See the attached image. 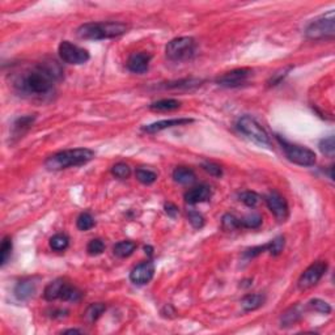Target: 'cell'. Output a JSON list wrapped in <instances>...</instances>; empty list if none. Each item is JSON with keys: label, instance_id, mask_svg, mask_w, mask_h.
<instances>
[{"label": "cell", "instance_id": "obj_1", "mask_svg": "<svg viewBox=\"0 0 335 335\" xmlns=\"http://www.w3.org/2000/svg\"><path fill=\"white\" fill-rule=\"evenodd\" d=\"M63 75L57 62H45L22 71L15 79V88L25 96L42 97L51 93L55 82Z\"/></svg>", "mask_w": 335, "mask_h": 335}, {"label": "cell", "instance_id": "obj_33", "mask_svg": "<svg viewBox=\"0 0 335 335\" xmlns=\"http://www.w3.org/2000/svg\"><path fill=\"white\" fill-rule=\"evenodd\" d=\"M309 306H311L312 309H314L316 312H318V313H322V314L331 313V306H330L326 301H323V300L321 299L311 300V301H309Z\"/></svg>", "mask_w": 335, "mask_h": 335}, {"label": "cell", "instance_id": "obj_24", "mask_svg": "<svg viewBox=\"0 0 335 335\" xmlns=\"http://www.w3.org/2000/svg\"><path fill=\"white\" fill-rule=\"evenodd\" d=\"M34 119H36V115H27V117L18 118L13 124V133L16 135H22L34 123Z\"/></svg>", "mask_w": 335, "mask_h": 335}, {"label": "cell", "instance_id": "obj_6", "mask_svg": "<svg viewBox=\"0 0 335 335\" xmlns=\"http://www.w3.org/2000/svg\"><path fill=\"white\" fill-rule=\"evenodd\" d=\"M278 140L281 144V148L284 149V153H286L287 159L292 161L293 164L301 166H313L316 164V160H317L316 157L317 156L312 149L302 147V145L291 144L287 140L281 139L280 136H278Z\"/></svg>", "mask_w": 335, "mask_h": 335}, {"label": "cell", "instance_id": "obj_8", "mask_svg": "<svg viewBox=\"0 0 335 335\" xmlns=\"http://www.w3.org/2000/svg\"><path fill=\"white\" fill-rule=\"evenodd\" d=\"M59 57L64 63L68 64H84L89 61V53L85 48L80 47L78 45H73L70 41H63L58 48Z\"/></svg>", "mask_w": 335, "mask_h": 335}, {"label": "cell", "instance_id": "obj_23", "mask_svg": "<svg viewBox=\"0 0 335 335\" xmlns=\"http://www.w3.org/2000/svg\"><path fill=\"white\" fill-rule=\"evenodd\" d=\"M135 249H136L135 242L121 241L114 245V248H113V253H114V255H117V257H119V258H127V257H130L131 254L135 251Z\"/></svg>", "mask_w": 335, "mask_h": 335}, {"label": "cell", "instance_id": "obj_2", "mask_svg": "<svg viewBox=\"0 0 335 335\" xmlns=\"http://www.w3.org/2000/svg\"><path fill=\"white\" fill-rule=\"evenodd\" d=\"M128 31V25L118 21H104V22H87L78 28L76 34L82 39H92V41H100V39L117 38L123 36Z\"/></svg>", "mask_w": 335, "mask_h": 335}, {"label": "cell", "instance_id": "obj_26", "mask_svg": "<svg viewBox=\"0 0 335 335\" xmlns=\"http://www.w3.org/2000/svg\"><path fill=\"white\" fill-rule=\"evenodd\" d=\"M136 179L143 185H152L157 179V174L153 170L144 169V168H139L135 172Z\"/></svg>", "mask_w": 335, "mask_h": 335}, {"label": "cell", "instance_id": "obj_38", "mask_svg": "<svg viewBox=\"0 0 335 335\" xmlns=\"http://www.w3.org/2000/svg\"><path fill=\"white\" fill-rule=\"evenodd\" d=\"M291 70H292V66L286 67V68H281V70H279L278 72H275L274 75L271 76V79H270V80H269V85H270V87H274V85H278L279 83H280L281 80H283V79L288 75V73H290Z\"/></svg>", "mask_w": 335, "mask_h": 335}, {"label": "cell", "instance_id": "obj_32", "mask_svg": "<svg viewBox=\"0 0 335 335\" xmlns=\"http://www.w3.org/2000/svg\"><path fill=\"white\" fill-rule=\"evenodd\" d=\"M221 224L225 230H235L240 228V219H237L235 215L232 214H225L221 219Z\"/></svg>", "mask_w": 335, "mask_h": 335}, {"label": "cell", "instance_id": "obj_25", "mask_svg": "<svg viewBox=\"0 0 335 335\" xmlns=\"http://www.w3.org/2000/svg\"><path fill=\"white\" fill-rule=\"evenodd\" d=\"M70 245V239L63 233H58L50 239V248L55 251H64Z\"/></svg>", "mask_w": 335, "mask_h": 335}, {"label": "cell", "instance_id": "obj_20", "mask_svg": "<svg viewBox=\"0 0 335 335\" xmlns=\"http://www.w3.org/2000/svg\"><path fill=\"white\" fill-rule=\"evenodd\" d=\"M173 178L177 184L181 185H190L195 181L196 175L194 173V170L189 169V168H185V166H178L175 168L174 172H173Z\"/></svg>", "mask_w": 335, "mask_h": 335}, {"label": "cell", "instance_id": "obj_7", "mask_svg": "<svg viewBox=\"0 0 335 335\" xmlns=\"http://www.w3.org/2000/svg\"><path fill=\"white\" fill-rule=\"evenodd\" d=\"M237 128L258 144L270 145V138L262 126L250 115H244L237 122Z\"/></svg>", "mask_w": 335, "mask_h": 335}, {"label": "cell", "instance_id": "obj_9", "mask_svg": "<svg viewBox=\"0 0 335 335\" xmlns=\"http://www.w3.org/2000/svg\"><path fill=\"white\" fill-rule=\"evenodd\" d=\"M327 270V262L326 261H317V262L312 263L308 269L305 270L300 276L299 281H297V287L301 291L309 290V288L314 287L318 281L322 279Z\"/></svg>", "mask_w": 335, "mask_h": 335}, {"label": "cell", "instance_id": "obj_31", "mask_svg": "<svg viewBox=\"0 0 335 335\" xmlns=\"http://www.w3.org/2000/svg\"><path fill=\"white\" fill-rule=\"evenodd\" d=\"M112 173L117 178L126 179L131 175V168L124 163H118L112 168Z\"/></svg>", "mask_w": 335, "mask_h": 335}, {"label": "cell", "instance_id": "obj_39", "mask_svg": "<svg viewBox=\"0 0 335 335\" xmlns=\"http://www.w3.org/2000/svg\"><path fill=\"white\" fill-rule=\"evenodd\" d=\"M202 168L207 173L214 175V177H221V175H223V169H221V166L218 165V164L209 163V161H207V163H203Z\"/></svg>", "mask_w": 335, "mask_h": 335}, {"label": "cell", "instance_id": "obj_22", "mask_svg": "<svg viewBox=\"0 0 335 335\" xmlns=\"http://www.w3.org/2000/svg\"><path fill=\"white\" fill-rule=\"evenodd\" d=\"M106 311L105 304L102 302H96V304H91L84 312V320L89 323L96 322L98 318L101 317V314Z\"/></svg>", "mask_w": 335, "mask_h": 335}, {"label": "cell", "instance_id": "obj_41", "mask_svg": "<svg viewBox=\"0 0 335 335\" xmlns=\"http://www.w3.org/2000/svg\"><path fill=\"white\" fill-rule=\"evenodd\" d=\"M64 334H75V332H79V334H82L83 330H78V329H68V330H64Z\"/></svg>", "mask_w": 335, "mask_h": 335}, {"label": "cell", "instance_id": "obj_12", "mask_svg": "<svg viewBox=\"0 0 335 335\" xmlns=\"http://www.w3.org/2000/svg\"><path fill=\"white\" fill-rule=\"evenodd\" d=\"M153 275L154 265L151 261H148V262L139 263V265L134 267L133 271L130 272V280L134 284H138V286H144V284L149 283L152 280Z\"/></svg>", "mask_w": 335, "mask_h": 335}, {"label": "cell", "instance_id": "obj_18", "mask_svg": "<svg viewBox=\"0 0 335 335\" xmlns=\"http://www.w3.org/2000/svg\"><path fill=\"white\" fill-rule=\"evenodd\" d=\"M302 316V309L300 305H295V306H291L290 309H287V311L284 312L283 314H281V318H280V326L281 327H288V326H292V325H295V323L297 322V321L301 318Z\"/></svg>", "mask_w": 335, "mask_h": 335}, {"label": "cell", "instance_id": "obj_28", "mask_svg": "<svg viewBox=\"0 0 335 335\" xmlns=\"http://www.w3.org/2000/svg\"><path fill=\"white\" fill-rule=\"evenodd\" d=\"M11 253H12V239L7 236L3 239L2 246H0V265H6L7 261L11 257Z\"/></svg>", "mask_w": 335, "mask_h": 335}, {"label": "cell", "instance_id": "obj_21", "mask_svg": "<svg viewBox=\"0 0 335 335\" xmlns=\"http://www.w3.org/2000/svg\"><path fill=\"white\" fill-rule=\"evenodd\" d=\"M179 108H181V102L174 98H164V100H159L149 105V109L152 112H172V110H177Z\"/></svg>", "mask_w": 335, "mask_h": 335}, {"label": "cell", "instance_id": "obj_19", "mask_svg": "<svg viewBox=\"0 0 335 335\" xmlns=\"http://www.w3.org/2000/svg\"><path fill=\"white\" fill-rule=\"evenodd\" d=\"M266 297L261 293H253V295H246L244 299L241 300V306L245 312L257 311L265 304Z\"/></svg>", "mask_w": 335, "mask_h": 335}, {"label": "cell", "instance_id": "obj_17", "mask_svg": "<svg viewBox=\"0 0 335 335\" xmlns=\"http://www.w3.org/2000/svg\"><path fill=\"white\" fill-rule=\"evenodd\" d=\"M67 281L63 279H57V280L51 281L46 286L45 291H43V297L47 301H55V300H61L62 292L66 286Z\"/></svg>", "mask_w": 335, "mask_h": 335}, {"label": "cell", "instance_id": "obj_16", "mask_svg": "<svg viewBox=\"0 0 335 335\" xmlns=\"http://www.w3.org/2000/svg\"><path fill=\"white\" fill-rule=\"evenodd\" d=\"M37 290V283L33 279H25L18 281L15 288V295L18 300H28L34 296Z\"/></svg>", "mask_w": 335, "mask_h": 335}, {"label": "cell", "instance_id": "obj_30", "mask_svg": "<svg viewBox=\"0 0 335 335\" xmlns=\"http://www.w3.org/2000/svg\"><path fill=\"white\" fill-rule=\"evenodd\" d=\"M320 149L323 154H326L329 157H334L335 153V139L334 136H327L325 139L320 142Z\"/></svg>", "mask_w": 335, "mask_h": 335}, {"label": "cell", "instance_id": "obj_14", "mask_svg": "<svg viewBox=\"0 0 335 335\" xmlns=\"http://www.w3.org/2000/svg\"><path fill=\"white\" fill-rule=\"evenodd\" d=\"M152 55L148 53H134L127 61V68L134 73H144L145 71H148Z\"/></svg>", "mask_w": 335, "mask_h": 335}, {"label": "cell", "instance_id": "obj_3", "mask_svg": "<svg viewBox=\"0 0 335 335\" xmlns=\"http://www.w3.org/2000/svg\"><path fill=\"white\" fill-rule=\"evenodd\" d=\"M94 157V152L89 148H75L57 152L48 156L45 161V166L48 170H63L72 166H80L89 163Z\"/></svg>", "mask_w": 335, "mask_h": 335}, {"label": "cell", "instance_id": "obj_37", "mask_svg": "<svg viewBox=\"0 0 335 335\" xmlns=\"http://www.w3.org/2000/svg\"><path fill=\"white\" fill-rule=\"evenodd\" d=\"M187 216H189V221H190L191 225L195 228V229H200L203 225H204V218H203V215L199 214L198 211H191L187 212Z\"/></svg>", "mask_w": 335, "mask_h": 335}, {"label": "cell", "instance_id": "obj_34", "mask_svg": "<svg viewBox=\"0 0 335 335\" xmlns=\"http://www.w3.org/2000/svg\"><path fill=\"white\" fill-rule=\"evenodd\" d=\"M105 250V244L100 239H94L89 241L87 246V251L89 255H100Z\"/></svg>", "mask_w": 335, "mask_h": 335}, {"label": "cell", "instance_id": "obj_13", "mask_svg": "<svg viewBox=\"0 0 335 335\" xmlns=\"http://www.w3.org/2000/svg\"><path fill=\"white\" fill-rule=\"evenodd\" d=\"M193 122L194 119H190V118H173V119H164V121L154 122V123L148 124V126H143L142 130L144 133L154 134L175 126H185V124L193 123Z\"/></svg>", "mask_w": 335, "mask_h": 335}, {"label": "cell", "instance_id": "obj_15", "mask_svg": "<svg viewBox=\"0 0 335 335\" xmlns=\"http://www.w3.org/2000/svg\"><path fill=\"white\" fill-rule=\"evenodd\" d=\"M211 195V187L209 185H199V186L193 187L191 190L185 194V200L189 204H198V203L209 200Z\"/></svg>", "mask_w": 335, "mask_h": 335}, {"label": "cell", "instance_id": "obj_36", "mask_svg": "<svg viewBox=\"0 0 335 335\" xmlns=\"http://www.w3.org/2000/svg\"><path fill=\"white\" fill-rule=\"evenodd\" d=\"M284 237H281V236H279V237H276V239H274L272 241H270L269 244V249H267V251H270V254H272V255H279V254L283 251L284 249Z\"/></svg>", "mask_w": 335, "mask_h": 335}, {"label": "cell", "instance_id": "obj_10", "mask_svg": "<svg viewBox=\"0 0 335 335\" xmlns=\"http://www.w3.org/2000/svg\"><path fill=\"white\" fill-rule=\"evenodd\" d=\"M265 202L270 211L274 214V216L279 221L287 220L288 215H290L288 203L280 194L276 193V191H271V193H269L265 196Z\"/></svg>", "mask_w": 335, "mask_h": 335}, {"label": "cell", "instance_id": "obj_11", "mask_svg": "<svg viewBox=\"0 0 335 335\" xmlns=\"http://www.w3.org/2000/svg\"><path fill=\"white\" fill-rule=\"evenodd\" d=\"M250 76L251 70H249V68H237V70L229 71V72H225L224 75L219 76L216 79V83L225 88L241 87L248 82Z\"/></svg>", "mask_w": 335, "mask_h": 335}, {"label": "cell", "instance_id": "obj_27", "mask_svg": "<svg viewBox=\"0 0 335 335\" xmlns=\"http://www.w3.org/2000/svg\"><path fill=\"white\" fill-rule=\"evenodd\" d=\"M261 224H262V216L258 214H250L245 218L240 219V225L242 228H249V229H255V228H260Z\"/></svg>", "mask_w": 335, "mask_h": 335}, {"label": "cell", "instance_id": "obj_4", "mask_svg": "<svg viewBox=\"0 0 335 335\" xmlns=\"http://www.w3.org/2000/svg\"><path fill=\"white\" fill-rule=\"evenodd\" d=\"M195 39L191 37H178L166 45L165 53L168 59L173 62H184L195 54Z\"/></svg>", "mask_w": 335, "mask_h": 335}, {"label": "cell", "instance_id": "obj_5", "mask_svg": "<svg viewBox=\"0 0 335 335\" xmlns=\"http://www.w3.org/2000/svg\"><path fill=\"white\" fill-rule=\"evenodd\" d=\"M335 34V20L334 12H330L329 15L320 16L318 18L313 20L311 24L305 29V36L313 41H320V39L332 38Z\"/></svg>", "mask_w": 335, "mask_h": 335}, {"label": "cell", "instance_id": "obj_35", "mask_svg": "<svg viewBox=\"0 0 335 335\" xmlns=\"http://www.w3.org/2000/svg\"><path fill=\"white\" fill-rule=\"evenodd\" d=\"M240 200L248 205V207H255L260 202V195L254 191H244L240 194Z\"/></svg>", "mask_w": 335, "mask_h": 335}, {"label": "cell", "instance_id": "obj_29", "mask_svg": "<svg viewBox=\"0 0 335 335\" xmlns=\"http://www.w3.org/2000/svg\"><path fill=\"white\" fill-rule=\"evenodd\" d=\"M76 225L80 230H89L94 226L93 216L91 214H88V212H83L76 220Z\"/></svg>", "mask_w": 335, "mask_h": 335}, {"label": "cell", "instance_id": "obj_40", "mask_svg": "<svg viewBox=\"0 0 335 335\" xmlns=\"http://www.w3.org/2000/svg\"><path fill=\"white\" fill-rule=\"evenodd\" d=\"M165 212L169 215L170 218H175L178 215V209L172 203H168V204H165Z\"/></svg>", "mask_w": 335, "mask_h": 335}]
</instances>
